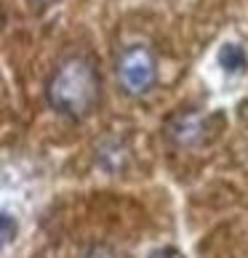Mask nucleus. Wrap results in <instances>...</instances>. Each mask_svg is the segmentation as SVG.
I'll use <instances>...</instances> for the list:
<instances>
[{"mask_svg": "<svg viewBox=\"0 0 248 258\" xmlns=\"http://www.w3.org/2000/svg\"><path fill=\"white\" fill-rule=\"evenodd\" d=\"M158 78V67H155V56L150 53L144 45H131L120 53L118 59V80L120 88L128 96H141L147 93Z\"/></svg>", "mask_w": 248, "mask_h": 258, "instance_id": "2", "label": "nucleus"}, {"mask_svg": "<svg viewBox=\"0 0 248 258\" xmlns=\"http://www.w3.org/2000/svg\"><path fill=\"white\" fill-rule=\"evenodd\" d=\"M35 3H48V0H35Z\"/></svg>", "mask_w": 248, "mask_h": 258, "instance_id": "6", "label": "nucleus"}, {"mask_svg": "<svg viewBox=\"0 0 248 258\" xmlns=\"http://www.w3.org/2000/svg\"><path fill=\"white\" fill-rule=\"evenodd\" d=\"M48 104L67 117H85L99 99V78L85 59H67L56 67L45 88Z\"/></svg>", "mask_w": 248, "mask_h": 258, "instance_id": "1", "label": "nucleus"}, {"mask_svg": "<svg viewBox=\"0 0 248 258\" xmlns=\"http://www.w3.org/2000/svg\"><path fill=\"white\" fill-rule=\"evenodd\" d=\"M150 258H176L174 250H158V253H152Z\"/></svg>", "mask_w": 248, "mask_h": 258, "instance_id": "5", "label": "nucleus"}, {"mask_svg": "<svg viewBox=\"0 0 248 258\" xmlns=\"http://www.w3.org/2000/svg\"><path fill=\"white\" fill-rule=\"evenodd\" d=\"M16 234V224L11 221V213H3V245H8Z\"/></svg>", "mask_w": 248, "mask_h": 258, "instance_id": "4", "label": "nucleus"}, {"mask_svg": "<svg viewBox=\"0 0 248 258\" xmlns=\"http://www.w3.org/2000/svg\"><path fill=\"white\" fill-rule=\"evenodd\" d=\"M219 64L232 75L240 72V70H245V51L237 43H227V45H222V51H219Z\"/></svg>", "mask_w": 248, "mask_h": 258, "instance_id": "3", "label": "nucleus"}]
</instances>
